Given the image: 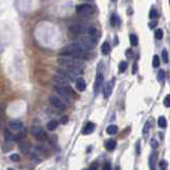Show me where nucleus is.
<instances>
[{
	"label": "nucleus",
	"instance_id": "obj_1",
	"mask_svg": "<svg viewBox=\"0 0 170 170\" xmlns=\"http://www.w3.org/2000/svg\"><path fill=\"white\" fill-rule=\"evenodd\" d=\"M63 55H69V57H78L81 60H86L88 57V49H86L80 41L79 43H72L68 45L61 51Z\"/></svg>",
	"mask_w": 170,
	"mask_h": 170
},
{
	"label": "nucleus",
	"instance_id": "obj_2",
	"mask_svg": "<svg viewBox=\"0 0 170 170\" xmlns=\"http://www.w3.org/2000/svg\"><path fill=\"white\" fill-rule=\"evenodd\" d=\"M57 62L64 67H73V68H83L84 67V63L83 60L78 59V57H69V55H63L61 54L57 57Z\"/></svg>",
	"mask_w": 170,
	"mask_h": 170
},
{
	"label": "nucleus",
	"instance_id": "obj_3",
	"mask_svg": "<svg viewBox=\"0 0 170 170\" xmlns=\"http://www.w3.org/2000/svg\"><path fill=\"white\" fill-rule=\"evenodd\" d=\"M54 89L55 92L60 94V95L64 97L67 101H71V99L75 97L76 94L73 93V90L69 87V85H66V86H62V85H57L54 86Z\"/></svg>",
	"mask_w": 170,
	"mask_h": 170
},
{
	"label": "nucleus",
	"instance_id": "obj_4",
	"mask_svg": "<svg viewBox=\"0 0 170 170\" xmlns=\"http://www.w3.org/2000/svg\"><path fill=\"white\" fill-rule=\"evenodd\" d=\"M76 11L80 16L87 17V16L93 15L95 13V8L92 4H88V3H82V4H78L76 7Z\"/></svg>",
	"mask_w": 170,
	"mask_h": 170
},
{
	"label": "nucleus",
	"instance_id": "obj_5",
	"mask_svg": "<svg viewBox=\"0 0 170 170\" xmlns=\"http://www.w3.org/2000/svg\"><path fill=\"white\" fill-rule=\"evenodd\" d=\"M103 80H104V76L102 72V63L98 65V69H97V76H96L95 85H94V90L96 94H98L100 90V87L103 85Z\"/></svg>",
	"mask_w": 170,
	"mask_h": 170
},
{
	"label": "nucleus",
	"instance_id": "obj_6",
	"mask_svg": "<svg viewBox=\"0 0 170 170\" xmlns=\"http://www.w3.org/2000/svg\"><path fill=\"white\" fill-rule=\"evenodd\" d=\"M80 43L88 50L94 49L96 47V39H94L93 36H88V35L82 36L80 39Z\"/></svg>",
	"mask_w": 170,
	"mask_h": 170
},
{
	"label": "nucleus",
	"instance_id": "obj_7",
	"mask_svg": "<svg viewBox=\"0 0 170 170\" xmlns=\"http://www.w3.org/2000/svg\"><path fill=\"white\" fill-rule=\"evenodd\" d=\"M49 102L53 108H55L59 111H64L65 110V104L61 99L55 95H51L49 97Z\"/></svg>",
	"mask_w": 170,
	"mask_h": 170
},
{
	"label": "nucleus",
	"instance_id": "obj_8",
	"mask_svg": "<svg viewBox=\"0 0 170 170\" xmlns=\"http://www.w3.org/2000/svg\"><path fill=\"white\" fill-rule=\"evenodd\" d=\"M31 134L39 140H45L47 137L46 132L41 129V126H33L31 129Z\"/></svg>",
	"mask_w": 170,
	"mask_h": 170
},
{
	"label": "nucleus",
	"instance_id": "obj_9",
	"mask_svg": "<svg viewBox=\"0 0 170 170\" xmlns=\"http://www.w3.org/2000/svg\"><path fill=\"white\" fill-rule=\"evenodd\" d=\"M53 81L57 85H62V86H66V85H69V80H67L66 78L63 75H55L53 77Z\"/></svg>",
	"mask_w": 170,
	"mask_h": 170
},
{
	"label": "nucleus",
	"instance_id": "obj_10",
	"mask_svg": "<svg viewBox=\"0 0 170 170\" xmlns=\"http://www.w3.org/2000/svg\"><path fill=\"white\" fill-rule=\"evenodd\" d=\"M113 85H114L113 81H108V82H106L105 84H104V86H103V95H104L105 98H108V97L112 95Z\"/></svg>",
	"mask_w": 170,
	"mask_h": 170
},
{
	"label": "nucleus",
	"instance_id": "obj_11",
	"mask_svg": "<svg viewBox=\"0 0 170 170\" xmlns=\"http://www.w3.org/2000/svg\"><path fill=\"white\" fill-rule=\"evenodd\" d=\"M76 87L79 92H84L86 89V81L84 80V78L79 77L76 79Z\"/></svg>",
	"mask_w": 170,
	"mask_h": 170
},
{
	"label": "nucleus",
	"instance_id": "obj_12",
	"mask_svg": "<svg viewBox=\"0 0 170 170\" xmlns=\"http://www.w3.org/2000/svg\"><path fill=\"white\" fill-rule=\"evenodd\" d=\"M10 129L13 130V131H20L23 129V124L21 122L20 120H18V119H14V120H11L10 121Z\"/></svg>",
	"mask_w": 170,
	"mask_h": 170
},
{
	"label": "nucleus",
	"instance_id": "obj_13",
	"mask_svg": "<svg viewBox=\"0 0 170 170\" xmlns=\"http://www.w3.org/2000/svg\"><path fill=\"white\" fill-rule=\"evenodd\" d=\"M95 128H96V124L94 122H87L86 126H84L82 133L85 135H88V134H92L94 131H95Z\"/></svg>",
	"mask_w": 170,
	"mask_h": 170
},
{
	"label": "nucleus",
	"instance_id": "obj_14",
	"mask_svg": "<svg viewBox=\"0 0 170 170\" xmlns=\"http://www.w3.org/2000/svg\"><path fill=\"white\" fill-rule=\"evenodd\" d=\"M82 31H83V28L80 26V25H72V26L69 27V32L75 36L81 34Z\"/></svg>",
	"mask_w": 170,
	"mask_h": 170
},
{
	"label": "nucleus",
	"instance_id": "obj_15",
	"mask_svg": "<svg viewBox=\"0 0 170 170\" xmlns=\"http://www.w3.org/2000/svg\"><path fill=\"white\" fill-rule=\"evenodd\" d=\"M157 161V153H151L149 156V167L150 169H155V164Z\"/></svg>",
	"mask_w": 170,
	"mask_h": 170
},
{
	"label": "nucleus",
	"instance_id": "obj_16",
	"mask_svg": "<svg viewBox=\"0 0 170 170\" xmlns=\"http://www.w3.org/2000/svg\"><path fill=\"white\" fill-rule=\"evenodd\" d=\"M111 51V46H110V43L108 41H104L101 46V52H102L103 55H108Z\"/></svg>",
	"mask_w": 170,
	"mask_h": 170
},
{
	"label": "nucleus",
	"instance_id": "obj_17",
	"mask_svg": "<svg viewBox=\"0 0 170 170\" xmlns=\"http://www.w3.org/2000/svg\"><path fill=\"white\" fill-rule=\"evenodd\" d=\"M116 146H117V142L116 140H114V139H108V142H105V148L108 151H113V150L116 148Z\"/></svg>",
	"mask_w": 170,
	"mask_h": 170
},
{
	"label": "nucleus",
	"instance_id": "obj_18",
	"mask_svg": "<svg viewBox=\"0 0 170 170\" xmlns=\"http://www.w3.org/2000/svg\"><path fill=\"white\" fill-rule=\"evenodd\" d=\"M118 132V126H115V124H111L106 128V133L110 135H115Z\"/></svg>",
	"mask_w": 170,
	"mask_h": 170
},
{
	"label": "nucleus",
	"instance_id": "obj_19",
	"mask_svg": "<svg viewBox=\"0 0 170 170\" xmlns=\"http://www.w3.org/2000/svg\"><path fill=\"white\" fill-rule=\"evenodd\" d=\"M57 126H59V122L57 120H50L47 124V129L49 131H54L55 129H57Z\"/></svg>",
	"mask_w": 170,
	"mask_h": 170
},
{
	"label": "nucleus",
	"instance_id": "obj_20",
	"mask_svg": "<svg viewBox=\"0 0 170 170\" xmlns=\"http://www.w3.org/2000/svg\"><path fill=\"white\" fill-rule=\"evenodd\" d=\"M130 41L132 46H137L138 45V37L136 34H130Z\"/></svg>",
	"mask_w": 170,
	"mask_h": 170
},
{
	"label": "nucleus",
	"instance_id": "obj_21",
	"mask_svg": "<svg viewBox=\"0 0 170 170\" xmlns=\"http://www.w3.org/2000/svg\"><path fill=\"white\" fill-rule=\"evenodd\" d=\"M158 126H160V128H166L167 126V120H166L165 117L161 116L158 118Z\"/></svg>",
	"mask_w": 170,
	"mask_h": 170
},
{
	"label": "nucleus",
	"instance_id": "obj_22",
	"mask_svg": "<svg viewBox=\"0 0 170 170\" xmlns=\"http://www.w3.org/2000/svg\"><path fill=\"white\" fill-rule=\"evenodd\" d=\"M162 59H163V62L164 63H168V61H169V57H168L167 49H164L162 51Z\"/></svg>",
	"mask_w": 170,
	"mask_h": 170
},
{
	"label": "nucleus",
	"instance_id": "obj_23",
	"mask_svg": "<svg viewBox=\"0 0 170 170\" xmlns=\"http://www.w3.org/2000/svg\"><path fill=\"white\" fill-rule=\"evenodd\" d=\"M126 67H128V63H126V61L120 62V64H119V72H124Z\"/></svg>",
	"mask_w": 170,
	"mask_h": 170
},
{
	"label": "nucleus",
	"instance_id": "obj_24",
	"mask_svg": "<svg viewBox=\"0 0 170 170\" xmlns=\"http://www.w3.org/2000/svg\"><path fill=\"white\" fill-rule=\"evenodd\" d=\"M163 36H164V32H163L162 29H156L155 30V37H156V39H162Z\"/></svg>",
	"mask_w": 170,
	"mask_h": 170
},
{
	"label": "nucleus",
	"instance_id": "obj_25",
	"mask_svg": "<svg viewBox=\"0 0 170 170\" xmlns=\"http://www.w3.org/2000/svg\"><path fill=\"white\" fill-rule=\"evenodd\" d=\"M165 79V71L164 70H160L158 73H157V80L160 81V82H163Z\"/></svg>",
	"mask_w": 170,
	"mask_h": 170
},
{
	"label": "nucleus",
	"instance_id": "obj_26",
	"mask_svg": "<svg viewBox=\"0 0 170 170\" xmlns=\"http://www.w3.org/2000/svg\"><path fill=\"white\" fill-rule=\"evenodd\" d=\"M161 64L160 62V57H157V55H154L153 57V62H152V65H153V67H158Z\"/></svg>",
	"mask_w": 170,
	"mask_h": 170
},
{
	"label": "nucleus",
	"instance_id": "obj_27",
	"mask_svg": "<svg viewBox=\"0 0 170 170\" xmlns=\"http://www.w3.org/2000/svg\"><path fill=\"white\" fill-rule=\"evenodd\" d=\"M87 33L89 34L90 36H95L96 34H97V29L95 28V27H89V28L87 29Z\"/></svg>",
	"mask_w": 170,
	"mask_h": 170
},
{
	"label": "nucleus",
	"instance_id": "obj_28",
	"mask_svg": "<svg viewBox=\"0 0 170 170\" xmlns=\"http://www.w3.org/2000/svg\"><path fill=\"white\" fill-rule=\"evenodd\" d=\"M149 17L151 18V19H154V18H156V17H157V11L155 10L154 8H152V9H151V10H150Z\"/></svg>",
	"mask_w": 170,
	"mask_h": 170
},
{
	"label": "nucleus",
	"instance_id": "obj_29",
	"mask_svg": "<svg viewBox=\"0 0 170 170\" xmlns=\"http://www.w3.org/2000/svg\"><path fill=\"white\" fill-rule=\"evenodd\" d=\"M117 20H118V17H117L116 14H113V15L111 16V25L113 27H115L117 25Z\"/></svg>",
	"mask_w": 170,
	"mask_h": 170
},
{
	"label": "nucleus",
	"instance_id": "obj_30",
	"mask_svg": "<svg viewBox=\"0 0 170 170\" xmlns=\"http://www.w3.org/2000/svg\"><path fill=\"white\" fill-rule=\"evenodd\" d=\"M29 148H30L29 142H23V144L20 145V150L21 151H23V152H28Z\"/></svg>",
	"mask_w": 170,
	"mask_h": 170
},
{
	"label": "nucleus",
	"instance_id": "obj_31",
	"mask_svg": "<svg viewBox=\"0 0 170 170\" xmlns=\"http://www.w3.org/2000/svg\"><path fill=\"white\" fill-rule=\"evenodd\" d=\"M150 124H151V121H150V119H149V120L147 121V124H145L144 130H142V133H144V134L148 133V131H149V129H150Z\"/></svg>",
	"mask_w": 170,
	"mask_h": 170
},
{
	"label": "nucleus",
	"instance_id": "obj_32",
	"mask_svg": "<svg viewBox=\"0 0 170 170\" xmlns=\"http://www.w3.org/2000/svg\"><path fill=\"white\" fill-rule=\"evenodd\" d=\"M164 105L166 108H170V95H167L164 99Z\"/></svg>",
	"mask_w": 170,
	"mask_h": 170
},
{
	"label": "nucleus",
	"instance_id": "obj_33",
	"mask_svg": "<svg viewBox=\"0 0 170 170\" xmlns=\"http://www.w3.org/2000/svg\"><path fill=\"white\" fill-rule=\"evenodd\" d=\"M10 158L11 161H13V162H19V161H20V156L18 154H11Z\"/></svg>",
	"mask_w": 170,
	"mask_h": 170
},
{
	"label": "nucleus",
	"instance_id": "obj_34",
	"mask_svg": "<svg viewBox=\"0 0 170 170\" xmlns=\"http://www.w3.org/2000/svg\"><path fill=\"white\" fill-rule=\"evenodd\" d=\"M167 167H168L167 162H166V161H161V163H160V168H161V169H166Z\"/></svg>",
	"mask_w": 170,
	"mask_h": 170
},
{
	"label": "nucleus",
	"instance_id": "obj_35",
	"mask_svg": "<svg viewBox=\"0 0 170 170\" xmlns=\"http://www.w3.org/2000/svg\"><path fill=\"white\" fill-rule=\"evenodd\" d=\"M150 145H151V147L152 148H157V146H158L156 139H154V138H152L151 140H150Z\"/></svg>",
	"mask_w": 170,
	"mask_h": 170
},
{
	"label": "nucleus",
	"instance_id": "obj_36",
	"mask_svg": "<svg viewBox=\"0 0 170 170\" xmlns=\"http://www.w3.org/2000/svg\"><path fill=\"white\" fill-rule=\"evenodd\" d=\"M68 121V117L67 116H63L62 118H61V124H65L66 122Z\"/></svg>",
	"mask_w": 170,
	"mask_h": 170
},
{
	"label": "nucleus",
	"instance_id": "obj_37",
	"mask_svg": "<svg viewBox=\"0 0 170 170\" xmlns=\"http://www.w3.org/2000/svg\"><path fill=\"white\" fill-rule=\"evenodd\" d=\"M156 25H157V21H156V20H153V21H151V23H149V27H150L151 29H153L155 26H156Z\"/></svg>",
	"mask_w": 170,
	"mask_h": 170
},
{
	"label": "nucleus",
	"instance_id": "obj_38",
	"mask_svg": "<svg viewBox=\"0 0 170 170\" xmlns=\"http://www.w3.org/2000/svg\"><path fill=\"white\" fill-rule=\"evenodd\" d=\"M136 151H137V154H139L140 153V142H137V144H136Z\"/></svg>",
	"mask_w": 170,
	"mask_h": 170
},
{
	"label": "nucleus",
	"instance_id": "obj_39",
	"mask_svg": "<svg viewBox=\"0 0 170 170\" xmlns=\"http://www.w3.org/2000/svg\"><path fill=\"white\" fill-rule=\"evenodd\" d=\"M132 52H133V51H132L131 49L126 50V57H132V54H133V53H132Z\"/></svg>",
	"mask_w": 170,
	"mask_h": 170
},
{
	"label": "nucleus",
	"instance_id": "obj_40",
	"mask_svg": "<svg viewBox=\"0 0 170 170\" xmlns=\"http://www.w3.org/2000/svg\"><path fill=\"white\" fill-rule=\"evenodd\" d=\"M103 169H105V170H108V169H111V164L110 163H105V165H104V167H103Z\"/></svg>",
	"mask_w": 170,
	"mask_h": 170
},
{
	"label": "nucleus",
	"instance_id": "obj_41",
	"mask_svg": "<svg viewBox=\"0 0 170 170\" xmlns=\"http://www.w3.org/2000/svg\"><path fill=\"white\" fill-rule=\"evenodd\" d=\"M136 70H137V64H136V63H134V65H133V70H132V72H133V73H136Z\"/></svg>",
	"mask_w": 170,
	"mask_h": 170
},
{
	"label": "nucleus",
	"instance_id": "obj_42",
	"mask_svg": "<svg viewBox=\"0 0 170 170\" xmlns=\"http://www.w3.org/2000/svg\"><path fill=\"white\" fill-rule=\"evenodd\" d=\"M96 168H98V166L96 165V164H95V165H93V166H90V169H96Z\"/></svg>",
	"mask_w": 170,
	"mask_h": 170
},
{
	"label": "nucleus",
	"instance_id": "obj_43",
	"mask_svg": "<svg viewBox=\"0 0 170 170\" xmlns=\"http://www.w3.org/2000/svg\"><path fill=\"white\" fill-rule=\"evenodd\" d=\"M112 1H114V2H116V1H117V0H112Z\"/></svg>",
	"mask_w": 170,
	"mask_h": 170
},
{
	"label": "nucleus",
	"instance_id": "obj_44",
	"mask_svg": "<svg viewBox=\"0 0 170 170\" xmlns=\"http://www.w3.org/2000/svg\"><path fill=\"white\" fill-rule=\"evenodd\" d=\"M169 2H170V0H169Z\"/></svg>",
	"mask_w": 170,
	"mask_h": 170
}]
</instances>
